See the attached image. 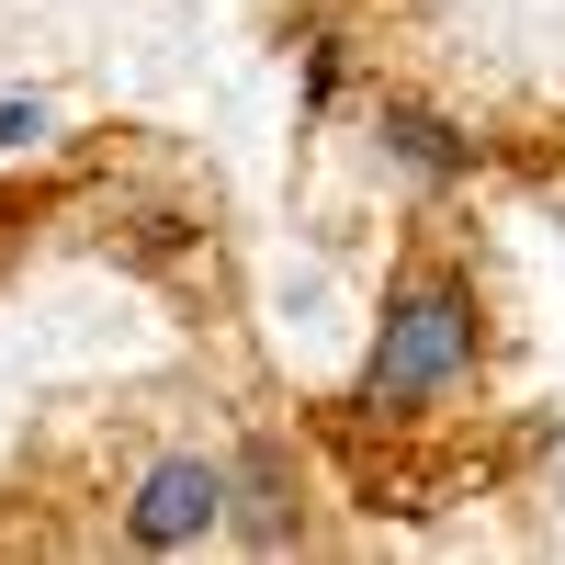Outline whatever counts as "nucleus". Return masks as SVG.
Wrapping results in <instances>:
<instances>
[{"mask_svg": "<svg viewBox=\"0 0 565 565\" xmlns=\"http://www.w3.org/2000/svg\"><path fill=\"white\" fill-rule=\"evenodd\" d=\"M463 362H476V306H463L452 282H418V295H396L362 385H373V407H418V396H441Z\"/></svg>", "mask_w": 565, "mask_h": 565, "instance_id": "nucleus-1", "label": "nucleus"}, {"mask_svg": "<svg viewBox=\"0 0 565 565\" xmlns=\"http://www.w3.org/2000/svg\"><path fill=\"white\" fill-rule=\"evenodd\" d=\"M215 521H226V463H193V452H181V463H159V476L136 487V509H125V532L148 543V554L204 543Z\"/></svg>", "mask_w": 565, "mask_h": 565, "instance_id": "nucleus-2", "label": "nucleus"}, {"mask_svg": "<svg viewBox=\"0 0 565 565\" xmlns=\"http://www.w3.org/2000/svg\"><path fill=\"white\" fill-rule=\"evenodd\" d=\"M396 148H407L418 170H452V159H463V148H452V136H441L430 114H396Z\"/></svg>", "mask_w": 565, "mask_h": 565, "instance_id": "nucleus-3", "label": "nucleus"}, {"mask_svg": "<svg viewBox=\"0 0 565 565\" xmlns=\"http://www.w3.org/2000/svg\"><path fill=\"white\" fill-rule=\"evenodd\" d=\"M45 136V103H0V148H34Z\"/></svg>", "mask_w": 565, "mask_h": 565, "instance_id": "nucleus-4", "label": "nucleus"}]
</instances>
